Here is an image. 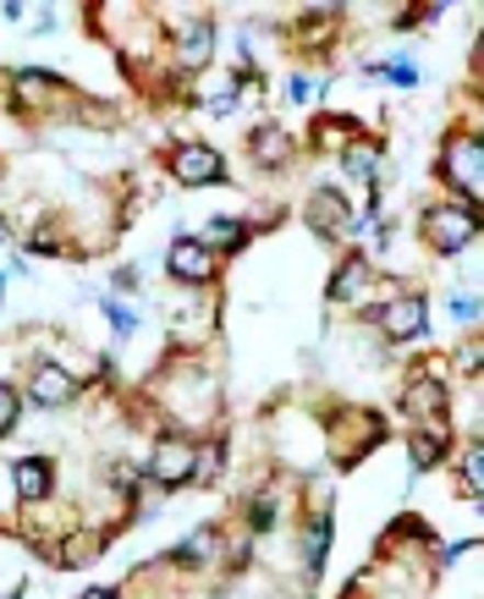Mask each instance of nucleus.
Masks as SVG:
<instances>
[{
    "mask_svg": "<svg viewBox=\"0 0 484 599\" xmlns=\"http://www.w3.org/2000/svg\"><path fill=\"white\" fill-rule=\"evenodd\" d=\"M440 171H446V182L473 204L479 193H484V149H479V138L468 133V138H451L446 144V160H440Z\"/></svg>",
    "mask_w": 484,
    "mask_h": 599,
    "instance_id": "obj_1",
    "label": "nucleus"
},
{
    "mask_svg": "<svg viewBox=\"0 0 484 599\" xmlns=\"http://www.w3.org/2000/svg\"><path fill=\"white\" fill-rule=\"evenodd\" d=\"M149 478H155V484H166V489H177V484L199 478V445H193V440H182V434H166V440L155 445V456H149Z\"/></svg>",
    "mask_w": 484,
    "mask_h": 599,
    "instance_id": "obj_2",
    "label": "nucleus"
},
{
    "mask_svg": "<svg viewBox=\"0 0 484 599\" xmlns=\"http://www.w3.org/2000/svg\"><path fill=\"white\" fill-rule=\"evenodd\" d=\"M424 237H429L440 253H462V248L479 237V221H473V210L440 204V210H429V215H424Z\"/></svg>",
    "mask_w": 484,
    "mask_h": 599,
    "instance_id": "obj_3",
    "label": "nucleus"
},
{
    "mask_svg": "<svg viewBox=\"0 0 484 599\" xmlns=\"http://www.w3.org/2000/svg\"><path fill=\"white\" fill-rule=\"evenodd\" d=\"M171 177H177L182 188H204V182H221V177H226V160H221V149H210V144H182V149L171 155Z\"/></svg>",
    "mask_w": 484,
    "mask_h": 599,
    "instance_id": "obj_4",
    "label": "nucleus"
},
{
    "mask_svg": "<svg viewBox=\"0 0 484 599\" xmlns=\"http://www.w3.org/2000/svg\"><path fill=\"white\" fill-rule=\"evenodd\" d=\"M166 270L177 281H188V286H204V281H215V253L199 237H177L171 253H166Z\"/></svg>",
    "mask_w": 484,
    "mask_h": 599,
    "instance_id": "obj_5",
    "label": "nucleus"
},
{
    "mask_svg": "<svg viewBox=\"0 0 484 599\" xmlns=\"http://www.w3.org/2000/svg\"><path fill=\"white\" fill-rule=\"evenodd\" d=\"M210 56H215V23L210 18H182V29H177V61L188 72H204Z\"/></svg>",
    "mask_w": 484,
    "mask_h": 599,
    "instance_id": "obj_6",
    "label": "nucleus"
},
{
    "mask_svg": "<svg viewBox=\"0 0 484 599\" xmlns=\"http://www.w3.org/2000/svg\"><path fill=\"white\" fill-rule=\"evenodd\" d=\"M29 396H34L40 407H67V402L78 396V380H72L61 363H40L34 380H29Z\"/></svg>",
    "mask_w": 484,
    "mask_h": 599,
    "instance_id": "obj_7",
    "label": "nucleus"
},
{
    "mask_svg": "<svg viewBox=\"0 0 484 599\" xmlns=\"http://www.w3.org/2000/svg\"><path fill=\"white\" fill-rule=\"evenodd\" d=\"M380 330H385L391 341L424 336V297H396V303H385V308H380Z\"/></svg>",
    "mask_w": 484,
    "mask_h": 599,
    "instance_id": "obj_8",
    "label": "nucleus"
},
{
    "mask_svg": "<svg viewBox=\"0 0 484 599\" xmlns=\"http://www.w3.org/2000/svg\"><path fill=\"white\" fill-rule=\"evenodd\" d=\"M308 226H314V231H325V237L347 231V199H341L336 188H319V193L308 199Z\"/></svg>",
    "mask_w": 484,
    "mask_h": 599,
    "instance_id": "obj_9",
    "label": "nucleus"
},
{
    "mask_svg": "<svg viewBox=\"0 0 484 599\" xmlns=\"http://www.w3.org/2000/svg\"><path fill=\"white\" fill-rule=\"evenodd\" d=\"M12 478H18V500H29V506H40L50 495V462L45 456H18Z\"/></svg>",
    "mask_w": 484,
    "mask_h": 599,
    "instance_id": "obj_10",
    "label": "nucleus"
},
{
    "mask_svg": "<svg viewBox=\"0 0 484 599\" xmlns=\"http://www.w3.org/2000/svg\"><path fill=\"white\" fill-rule=\"evenodd\" d=\"M363 286H369V264H363V259H347V264L336 270V281H330V297H336V303H352Z\"/></svg>",
    "mask_w": 484,
    "mask_h": 599,
    "instance_id": "obj_11",
    "label": "nucleus"
},
{
    "mask_svg": "<svg viewBox=\"0 0 484 599\" xmlns=\"http://www.w3.org/2000/svg\"><path fill=\"white\" fill-rule=\"evenodd\" d=\"M12 94H18V105H29V111H34V105L50 94V78H45V72H18Z\"/></svg>",
    "mask_w": 484,
    "mask_h": 599,
    "instance_id": "obj_12",
    "label": "nucleus"
},
{
    "mask_svg": "<svg viewBox=\"0 0 484 599\" xmlns=\"http://www.w3.org/2000/svg\"><path fill=\"white\" fill-rule=\"evenodd\" d=\"M462 484H468V495L479 500V489H484V451H479V445L462 451Z\"/></svg>",
    "mask_w": 484,
    "mask_h": 599,
    "instance_id": "obj_13",
    "label": "nucleus"
},
{
    "mask_svg": "<svg viewBox=\"0 0 484 599\" xmlns=\"http://www.w3.org/2000/svg\"><path fill=\"white\" fill-rule=\"evenodd\" d=\"M254 149H259V160H286V133H275V127H264L259 138H254Z\"/></svg>",
    "mask_w": 484,
    "mask_h": 599,
    "instance_id": "obj_14",
    "label": "nucleus"
},
{
    "mask_svg": "<svg viewBox=\"0 0 484 599\" xmlns=\"http://www.w3.org/2000/svg\"><path fill=\"white\" fill-rule=\"evenodd\" d=\"M341 166H347L352 177H363V182L374 177V155H369L363 144H347V155H341Z\"/></svg>",
    "mask_w": 484,
    "mask_h": 599,
    "instance_id": "obj_15",
    "label": "nucleus"
},
{
    "mask_svg": "<svg viewBox=\"0 0 484 599\" xmlns=\"http://www.w3.org/2000/svg\"><path fill=\"white\" fill-rule=\"evenodd\" d=\"M210 237H215V242H226V248H243V237H248V231H243V221L215 215V221H210Z\"/></svg>",
    "mask_w": 484,
    "mask_h": 599,
    "instance_id": "obj_16",
    "label": "nucleus"
},
{
    "mask_svg": "<svg viewBox=\"0 0 484 599\" xmlns=\"http://www.w3.org/2000/svg\"><path fill=\"white\" fill-rule=\"evenodd\" d=\"M325 544H330V517H319V528L308 533V572L325 566Z\"/></svg>",
    "mask_w": 484,
    "mask_h": 599,
    "instance_id": "obj_17",
    "label": "nucleus"
},
{
    "mask_svg": "<svg viewBox=\"0 0 484 599\" xmlns=\"http://www.w3.org/2000/svg\"><path fill=\"white\" fill-rule=\"evenodd\" d=\"M440 462V440L435 434H418L413 440V467H435Z\"/></svg>",
    "mask_w": 484,
    "mask_h": 599,
    "instance_id": "obj_18",
    "label": "nucleus"
},
{
    "mask_svg": "<svg viewBox=\"0 0 484 599\" xmlns=\"http://www.w3.org/2000/svg\"><path fill=\"white\" fill-rule=\"evenodd\" d=\"M210 550H215V528H199V533H193V539H188L177 555H188V561H204Z\"/></svg>",
    "mask_w": 484,
    "mask_h": 599,
    "instance_id": "obj_19",
    "label": "nucleus"
},
{
    "mask_svg": "<svg viewBox=\"0 0 484 599\" xmlns=\"http://www.w3.org/2000/svg\"><path fill=\"white\" fill-rule=\"evenodd\" d=\"M18 407H23V402H18V391H12L7 380H0V434H7V429L18 423Z\"/></svg>",
    "mask_w": 484,
    "mask_h": 599,
    "instance_id": "obj_20",
    "label": "nucleus"
},
{
    "mask_svg": "<svg viewBox=\"0 0 484 599\" xmlns=\"http://www.w3.org/2000/svg\"><path fill=\"white\" fill-rule=\"evenodd\" d=\"M105 314H111V325H116V336H133V330H138V319H133V308H122L116 297H105Z\"/></svg>",
    "mask_w": 484,
    "mask_h": 599,
    "instance_id": "obj_21",
    "label": "nucleus"
},
{
    "mask_svg": "<svg viewBox=\"0 0 484 599\" xmlns=\"http://www.w3.org/2000/svg\"><path fill=\"white\" fill-rule=\"evenodd\" d=\"M380 78H391V83H402V89H407V83H418V67H407V61H402V67H385Z\"/></svg>",
    "mask_w": 484,
    "mask_h": 599,
    "instance_id": "obj_22",
    "label": "nucleus"
},
{
    "mask_svg": "<svg viewBox=\"0 0 484 599\" xmlns=\"http://www.w3.org/2000/svg\"><path fill=\"white\" fill-rule=\"evenodd\" d=\"M451 314H457V319H479V303H473V297H457Z\"/></svg>",
    "mask_w": 484,
    "mask_h": 599,
    "instance_id": "obj_23",
    "label": "nucleus"
},
{
    "mask_svg": "<svg viewBox=\"0 0 484 599\" xmlns=\"http://www.w3.org/2000/svg\"><path fill=\"white\" fill-rule=\"evenodd\" d=\"M270 517H275V500H259V506H254V528H264Z\"/></svg>",
    "mask_w": 484,
    "mask_h": 599,
    "instance_id": "obj_24",
    "label": "nucleus"
},
{
    "mask_svg": "<svg viewBox=\"0 0 484 599\" xmlns=\"http://www.w3.org/2000/svg\"><path fill=\"white\" fill-rule=\"evenodd\" d=\"M83 599H116V588H89Z\"/></svg>",
    "mask_w": 484,
    "mask_h": 599,
    "instance_id": "obj_25",
    "label": "nucleus"
},
{
    "mask_svg": "<svg viewBox=\"0 0 484 599\" xmlns=\"http://www.w3.org/2000/svg\"><path fill=\"white\" fill-rule=\"evenodd\" d=\"M0 237H7V231H0Z\"/></svg>",
    "mask_w": 484,
    "mask_h": 599,
    "instance_id": "obj_26",
    "label": "nucleus"
}]
</instances>
